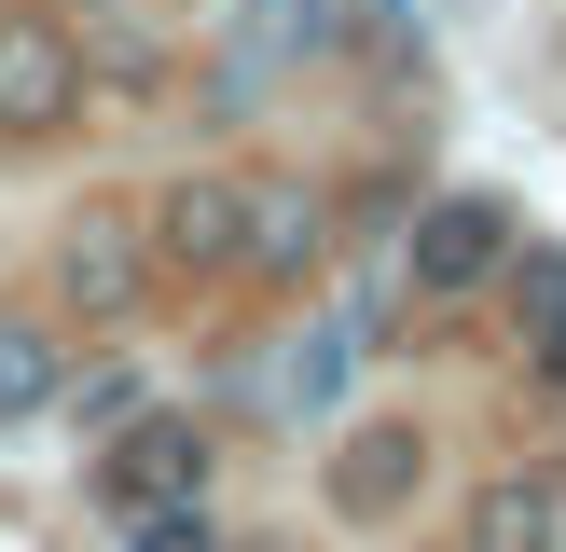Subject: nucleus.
I'll use <instances>...</instances> for the list:
<instances>
[{"label": "nucleus", "mask_w": 566, "mask_h": 552, "mask_svg": "<svg viewBox=\"0 0 566 552\" xmlns=\"http://www.w3.org/2000/svg\"><path fill=\"white\" fill-rule=\"evenodd\" d=\"M138 290H153V221L138 208H70L55 221V304L70 318H138Z\"/></svg>", "instance_id": "f257e3e1"}, {"label": "nucleus", "mask_w": 566, "mask_h": 552, "mask_svg": "<svg viewBox=\"0 0 566 552\" xmlns=\"http://www.w3.org/2000/svg\"><path fill=\"white\" fill-rule=\"evenodd\" d=\"M70 110H83V42L14 0V14H0V138H14V152L28 138H70Z\"/></svg>", "instance_id": "f03ea898"}, {"label": "nucleus", "mask_w": 566, "mask_h": 552, "mask_svg": "<svg viewBox=\"0 0 566 552\" xmlns=\"http://www.w3.org/2000/svg\"><path fill=\"white\" fill-rule=\"evenodd\" d=\"M153 276H249V180L193 166L153 193Z\"/></svg>", "instance_id": "7ed1b4c3"}, {"label": "nucleus", "mask_w": 566, "mask_h": 552, "mask_svg": "<svg viewBox=\"0 0 566 552\" xmlns=\"http://www.w3.org/2000/svg\"><path fill=\"white\" fill-rule=\"evenodd\" d=\"M497 263H512V208H497V193H429V208H415V235H401V276H415L429 304L484 290Z\"/></svg>", "instance_id": "20e7f679"}, {"label": "nucleus", "mask_w": 566, "mask_h": 552, "mask_svg": "<svg viewBox=\"0 0 566 552\" xmlns=\"http://www.w3.org/2000/svg\"><path fill=\"white\" fill-rule=\"evenodd\" d=\"M97 497L111 511H166V497H208V428L193 414H125L97 456Z\"/></svg>", "instance_id": "39448f33"}, {"label": "nucleus", "mask_w": 566, "mask_h": 552, "mask_svg": "<svg viewBox=\"0 0 566 552\" xmlns=\"http://www.w3.org/2000/svg\"><path fill=\"white\" fill-rule=\"evenodd\" d=\"M415 484H429V442L415 428H346V456H332V511L346 524H387Z\"/></svg>", "instance_id": "423d86ee"}, {"label": "nucleus", "mask_w": 566, "mask_h": 552, "mask_svg": "<svg viewBox=\"0 0 566 552\" xmlns=\"http://www.w3.org/2000/svg\"><path fill=\"white\" fill-rule=\"evenodd\" d=\"M553 539H566V497L525 484V469H497V484L470 497V539L457 552H553Z\"/></svg>", "instance_id": "0eeeda50"}, {"label": "nucleus", "mask_w": 566, "mask_h": 552, "mask_svg": "<svg viewBox=\"0 0 566 552\" xmlns=\"http://www.w3.org/2000/svg\"><path fill=\"white\" fill-rule=\"evenodd\" d=\"M318 193H304V180H249V276H304V263H318Z\"/></svg>", "instance_id": "6e6552de"}, {"label": "nucleus", "mask_w": 566, "mask_h": 552, "mask_svg": "<svg viewBox=\"0 0 566 552\" xmlns=\"http://www.w3.org/2000/svg\"><path fill=\"white\" fill-rule=\"evenodd\" d=\"M512 318H525V359H539V386H566V248H512Z\"/></svg>", "instance_id": "1a4fd4ad"}, {"label": "nucleus", "mask_w": 566, "mask_h": 552, "mask_svg": "<svg viewBox=\"0 0 566 552\" xmlns=\"http://www.w3.org/2000/svg\"><path fill=\"white\" fill-rule=\"evenodd\" d=\"M42 401H70V346L42 318H0V428H28Z\"/></svg>", "instance_id": "9d476101"}, {"label": "nucleus", "mask_w": 566, "mask_h": 552, "mask_svg": "<svg viewBox=\"0 0 566 552\" xmlns=\"http://www.w3.org/2000/svg\"><path fill=\"white\" fill-rule=\"evenodd\" d=\"M125 552H221V524L193 497H166V511H125Z\"/></svg>", "instance_id": "9b49d317"}]
</instances>
